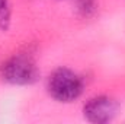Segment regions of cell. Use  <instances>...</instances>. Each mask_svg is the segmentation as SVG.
Masks as SVG:
<instances>
[{"instance_id":"3957f363","label":"cell","mask_w":125,"mask_h":124,"mask_svg":"<svg viewBox=\"0 0 125 124\" xmlns=\"http://www.w3.org/2000/svg\"><path fill=\"white\" fill-rule=\"evenodd\" d=\"M119 104L108 95H94L83 105V115L89 123L105 124L115 118Z\"/></svg>"},{"instance_id":"7a4b0ae2","label":"cell","mask_w":125,"mask_h":124,"mask_svg":"<svg viewBox=\"0 0 125 124\" xmlns=\"http://www.w3.org/2000/svg\"><path fill=\"white\" fill-rule=\"evenodd\" d=\"M1 79L10 85L26 86L32 85L39 77V69L35 59L28 53H18L3 62L0 67Z\"/></svg>"},{"instance_id":"277c9868","label":"cell","mask_w":125,"mask_h":124,"mask_svg":"<svg viewBox=\"0 0 125 124\" xmlns=\"http://www.w3.org/2000/svg\"><path fill=\"white\" fill-rule=\"evenodd\" d=\"M12 24V7L9 0H0V29L7 31Z\"/></svg>"},{"instance_id":"6da1fadb","label":"cell","mask_w":125,"mask_h":124,"mask_svg":"<svg viewBox=\"0 0 125 124\" xmlns=\"http://www.w3.org/2000/svg\"><path fill=\"white\" fill-rule=\"evenodd\" d=\"M47 89L51 98L62 104H70L79 99L84 89V82L80 74L68 67H58L50 73Z\"/></svg>"},{"instance_id":"5b68a950","label":"cell","mask_w":125,"mask_h":124,"mask_svg":"<svg viewBox=\"0 0 125 124\" xmlns=\"http://www.w3.org/2000/svg\"><path fill=\"white\" fill-rule=\"evenodd\" d=\"M76 3H77V12L84 18L92 16L96 10V0H76Z\"/></svg>"}]
</instances>
